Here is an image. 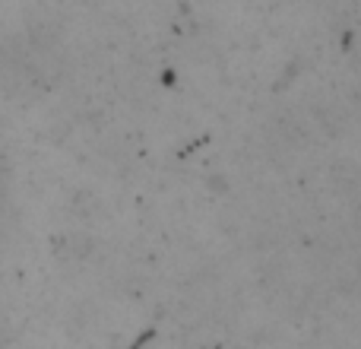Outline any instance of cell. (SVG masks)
<instances>
[{"label": "cell", "instance_id": "cell-3", "mask_svg": "<svg viewBox=\"0 0 361 349\" xmlns=\"http://www.w3.org/2000/svg\"><path fill=\"white\" fill-rule=\"evenodd\" d=\"M6 343V324H4V314H0V349Z\"/></svg>", "mask_w": 361, "mask_h": 349}, {"label": "cell", "instance_id": "cell-2", "mask_svg": "<svg viewBox=\"0 0 361 349\" xmlns=\"http://www.w3.org/2000/svg\"><path fill=\"white\" fill-rule=\"evenodd\" d=\"M6 206H10V181H6V169H4V162H0V225H4Z\"/></svg>", "mask_w": 361, "mask_h": 349}, {"label": "cell", "instance_id": "cell-1", "mask_svg": "<svg viewBox=\"0 0 361 349\" xmlns=\"http://www.w3.org/2000/svg\"><path fill=\"white\" fill-rule=\"evenodd\" d=\"M63 76V48L54 35L23 32L0 51V86L16 99H38Z\"/></svg>", "mask_w": 361, "mask_h": 349}]
</instances>
